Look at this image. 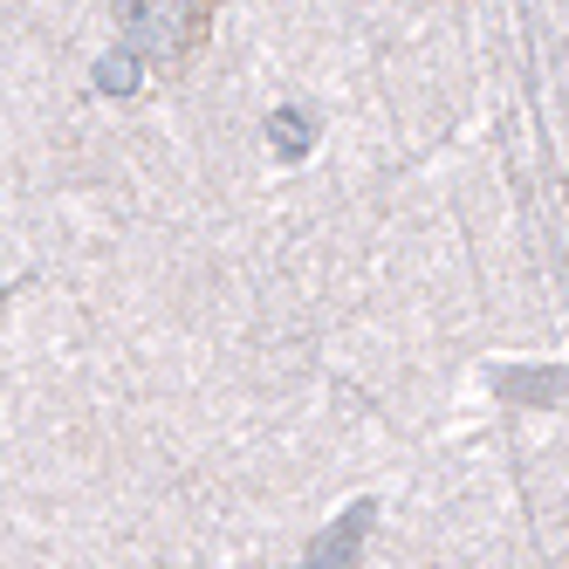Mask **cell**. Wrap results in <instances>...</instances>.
I'll list each match as a JSON object with an SVG mask.
<instances>
[{
  "mask_svg": "<svg viewBox=\"0 0 569 569\" xmlns=\"http://www.w3.org/2000/svg\"><path fill=\"white\" fill-rule=\"evenodd\" d=\"M213 0H117V28L144 62H179L207 42Z\"/></svg>",
  "mask_w": 569,
  "mask_h": 569,
  "instance_id": "obj_1",
  "label": "cell"
},
{
  "mask_svg": "<svg viewBox=\"0 0 569 569\" xmlns=\"http://www.w3.org/2000/svg\"><path fill=\"white\" fill-rule=\"evenodd\" d=\"M371 528H378V501L363 495V501H350V508L309 542L302 569H357V562H363V542H371Z\"/></svg>",
  "mask_w": 569,
  "mask_h": 569,
  "instance_id": "obj_2",
  "label": "cell"
},
{
  "mask_svg": "<svg viewBox=\"0 0 569 569\" xmlns=\"http://www.w3.org/2000/svg\"><path fill=\"white\" fill-rule=\"evenodd\" d=\"M495 391L515 398V405H569V363H501L495 371Z\"/></svg>",
  "mask_w": 569,
  "mask_h": 569,
  "instance_id": "obj_3",
  "label": "cell"
},
{
  "mask_svg": "<svg viewBox=\"0 0 569 569\" xmlns=\"http://www.w3.org/2000/svg\"><path fill=\"white\" fill-rule=\"evenodd\" d=\"M138 83H144V56L131 42H117L110 56H97V90L103 97H138Z\"/></svg>",
  "mask_w": 569,
  "mask_h": 569,
  "instance_id": "obj_4",
  "label": "cell"
},
{
  "mask_svg": "<svg viewBox=\"0 0 569 569\" xmlns=\"http://www.w3.org/2000/svg\"><path fill=\"white\" fill-rule=\"evenodd\" d=\"M268 144L289 158V166H296V158H309V117L302 110H274L268 117Z\"/></svg>",
  "mask_w": 569,
  "mask_h": 569,
  "instance_id": "obj_5",
  "label": "cell"
}]
</instances>
